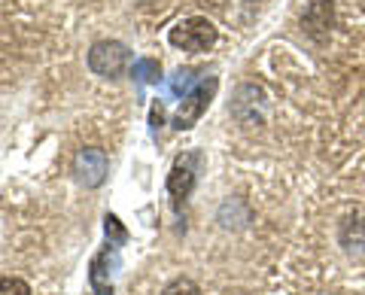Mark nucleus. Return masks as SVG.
I'll return each instance as SVG.
<instances>
[{"label": "nucleus", "instance_id": "nucleus-8", "mask_svg": "<svg viewBox=\"0 0 365 295\" xmlns=\"http://www.w3.org/2000/svg\"><path fill=\"white\" fill-rule=\"evenodd\" d=\"M134 73L143 79V83H155L158 73H162V67H158L155 61H137L134 64Z\"/></svg>", "mask_w": 365, "mask_h": 295}, {"label": "nucleus", "instance_id": "nucleus-4", "mask_svg": "<svg viewBox=\"0 0 365 295\" xmlns=\"http://www.w3.org/2000/svg\"><path fill=\"white\" fill-rule=\"evenodd\" d=\"M107 167H110L107 152L98 150V146L79 150L76 158H73V174H76L79 183L88 186V189H98L101 183H104V180H107Z\"/></svg>", "mask_w": 365, "mask_h": 295}, {"label": "nucleus", "instance_id": "nucleus-1", "mask_svg": "<svg viewBox=\"0 0 365 295\" xmlns=\"http://www.w3.org/2000/svg\"><path fill=\"white\" fill-rule=\"evenodd\" d=\"M168 37H170V46H177L182 52H207L216 43V25L204 16H192L177 21Z\"/></svg>", "mask_w": 365, "mask_h": 295}, {"label": "nucleus", "instance_id": "nucleus-9", "mask_svg": "<svg viewBox=\"0 0 365 295\" xmlns=\"http://www.w3.org/2000/svg\"><path fill=\"white\" fill-rule=\"evenodd\" d=\"M192 79H195V76H192V71H177V79H174V95H180L182 88H189V86H192Z\"/></svg>", "mask_w": 365, "mask_h": 295}, {"label": "nucleus", "instance_id": "nucleus-3", "mask_svg": "<svg viewBox=\"0 0 365 295\" xmlns=\"http://www.w3.org/2000/svg\"><path fill=\"white\" fill-rule=\"evenodd\" d=\"M216 88H220V83H216V76L204 79V83H198V88H192V92H189L186 98H182V104L177 107V113H174V128L189 131L192 125H195V122L204 116V113H207V104L213 100Z\"/></svg>", "mask_w": 365, "mask_h": 295}, {"label": "nucleus", "instance_id": "nucleus-6", "mask_svg": "<svg viewBox=\"0 0 365 295\" xmlns=\"http://www.w3.org/2000/svg\"><path fill=\"white\" fill-rule=\"evenodd\" d=\"M162 295H201V289L189 277H177V280H170L168 286L162 289Z\"/></svg>", "mask_w": 365, "mask_h": 295}, {"label": "nucleus", "instance_id": "nucleus-7", "mask_svg": "<svg viewBox=\"0 0 365 295\" xmlns=\"http://www.w3.org/2000/svg\"><path fill=\"white\" fill-rule=\"evenodd\" d=\"M0 295H31V286L21 277H4L0 280Z\"/></svg>", "mask_w": 365, "mask_h": 295}, {"label": "nucleus", "instance_id": "nucleus-2", "mask_svg": "<svg viewBox=\"0 0 365 295\" xmlns=\"http://www.w3.org/2000/svg\"><path fill=\"white\" fill-rule=\"evenodd\" d=\"M128 61H131V52L119 40H101L88 52V67H91V73H98V76H119V73H125Z\"/></svg>", "mask_w": 365, "mask_h": 295}, {"label": "nucleus", "instance_id": "nucleus-5", "mask_svg": "<svg viewBox=\"0 0 365 295\" xmlns=\"http://www.w3.org/2000/svg\"><path fill=\"white\" fill-rule=\"evenodd\" d=\"M192 162L195 158H177L174 167H170L168 174V192L174 195V201H182L192 192V186H195V167H192Z\"/></svg>", "mask_w": 365, "mask_h": 295}]
</instances>
